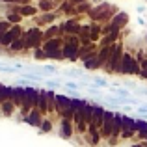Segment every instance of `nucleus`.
I'll return each instance as SVG.
<instances>
[{"label":"nucleus","mask_w":147,"mask_h":147,"mask_svg":"<svg viewBox=\"0 0 147 147\" xmlns=\"http://www.w3.org/2000/svg\"><path fill=\"white\" fill-rule=\"evenodd\" d=\"M119 11H121V9H117L114 4L100 2V4H97V6H93V9L90 11L88 17L91 19V22H97V24L104 26V24H108V22H110Z\"/></svg>","instance_id":"nucleus-1"},{"label":"nucleus","mask_w":147,"mask_h":147,"mask_svg":"<svg viewBox=\"0 0 147 147\" xmlns=\"http://www.w3.org/2000/svg\"><path fill=\"white\" fill-rule=\"evenodd\" d=\"M24 37V52L28 50H36L43 47V28H37V26H30L24 30L22 34Z\"/></svg>","instance_id":"nucleus-2"},{"label":"nucleus","mask_w":147,"mask_h":147,"mask_svg":"<svg viewBox=\"0 0 147 147\" xmlns=\"http://www.w3.org/2000/svg\"><path fill=\"white\" fill-rule=\"evenodd\" d=\"M37 99H39V90L34 86H26L24 88V102H22V108L19 110L22 117H26L32 110L37 108Z\"/></svg>","instance_id":"nucleus-3"},{"label":"nucleus","mask_w":147,"mask_h":147,"mask_svg":"<svg viewBox=\"0 0 147 147\" xmlns=\"http://www.w3.org/2000/svg\"><path fill=\"white\" fill-rule=\"evenodd\" d=\"M140 73H142V67H140V63L136 61L134 54L129 52V50H125V54H123V61H121V73H119V75L140 76Z\"/></svg>","instance_id":"nucleus-4"},{"label":"nucleus","mask_w":147,"mask_h":147,"mask_svg":"<svg viewBox=\"0 0 147 147\" xmlns=\"http://www.w3.org/2000/svg\"><path fill=\"white\" fill-rule=\"evenodd\" d=\"M123 54H125V45H123V41H119L117 47H115V50L112 52V56H110V61H108L106 67H104V71L110 73V75H119V73H121Z\"/></svg>","instance_id":"nucleus-5"},{"label":"nucleus","mask_w":147,"mask_h":147,"mask_svg":"<svg viewBox=\"0 0 147 147\" xmlns=\"http://www.w3.org/2000/svg\"><path fill=\"white\" fill-rule=\"evenodd\" d=\"M61 17V13H60V9L58 11H52V13H39L34 21H36V24L34 26H37V28H43V26H52V24H56V21Z\"/></svg>","instance_id":"nucleus-6"},{"label":"nucleus","mask_w":147,"mask_h":147,"mask_svg":"<svg viewBox=\"0 0 147 147\" xmlns=\"http://www.w3.org/2000/svg\"><path fill=\"white\" fill-rule=\"evenodd\" d=\"M114 115H115V112H112V110H106V114H104L102 127H100V136H102V140H110L112 138V130H114Z\"/></svg>","instance_id":"nucleus-7"},{"label":"nucleus","mask_w":147,"mask_h":147,"mask_svg":"<svg viewBox=\"0 0 147 147\" xmlns=\"http://www.w3.org/2000/svg\"><path fill=\"white\" fill-rule=\"evenodd\" d=\"M104 114H106V108H104V104H95V102H93V117H91L90 127H93V129L100 130V127H102V119H104Z\"/></svg>","instance_id":"nucleus-8"},{"label":"nucleus","mask_w":147,"mask_h":147,"mask_svg":"<svg viewBox=\"0 0 147 147\" xmlns=\"http://www.w3.org/2000/svg\"><path fill=\"white\" fill-rule=\"evenodd\" d=\"M80 0H61L60 4V13L61 15H67V19H73V17H78L76 13V4Z\"/></svg>","instance_id":"nucleus-9"},{"label":"nucleus","mask_w":147,"mask_h":147,"mask_svg":"<svg viewBox=\"0 0 147 147\" xmlns=\"http://www.w3.org/2000/svg\"><path fill=\"white\" fill-rule=\"evenodd\" d=\"M58 134H60V136L63 138V140H69V138H73V134H75V125H73V121L60 117V127H58Z\"/></svg>","instance_id":"nucleus-10"},{"label":"nucleus","mask_w":147,"mask_h":147,"mask_svg":"<svg viewBox=\"0 0 147 147\" xmlns=\"http://www.w3.org/2000/svg\"><path fill=\"white\" fill-rule=\"evenodd\" d=\"M69 108H73V99L63 93H56V114L61 117V114Z\"/></svg>","instance_id":"nucleus-11"},{"label":"nucleus","mask_w":147,"mask_h":147,"mask_svg":"<svg viewBox=\"0 0 147 147\" xmlns=\"http://www.w3.org/2000/svg\"><path fill=\"white\" fill-rule=\"evenodd\" d=\"M60 4L61 0H39V2H36V6L39 13H52V11L60 9Z\"/></svg>","instance_id":"nucleus-12"},{"label":"nucleus","mask_w":147,"mask_h":147,"mask_svg":"<svg viewBox=\"0 0 147 147\" xmlns=\"http://www.w3.org/2000/svg\"><path fill=\"white\" fill-rule=\"evenodd\" d=\"M115 47H117V43H115V45H110V47H102V49H99V54H97L99 69H104V67H106V63L110 61V56H112V52L115 50Z\"/></svg>","instance_id":"nucleus-13"},{"label":"nucleus","mask_w":147,"mask_h":147,"mask_svg":"<svg viewBox=\"0 0 147 147\" xmlns=\"http://www.w3.org/2000/svg\"><path fill=\"white\" fill-rule=\"evenodd\" d=\"M43 119H45V115L36 108V110H32L28 115H26V117H22V121H24L28 127H37V129H39L41 123H43Z\"/></svg>","instance_id":"nucleus-14"},{"label":"nucleus","mask_w":147,"mask_h":147,"mask_svg":"<svg viewBox=\"0 0 147 147\" xmlns=\"http://www.w3.org/2000/svg\"><path fill=\"white\" fill-rule=\"evenodd\" d=\"M80 54V47L78 45H71V43H63V58L69 61H76Z\"/></svg>","instance_id":"nucleus-15"},{"label":"nucleus","mask_w":147,"mask_h":147,"mask_svg":"<svg viewBox=\"0 0 147 147\" xmlns=\"http://www.w3.org/2000/svg\"><path fill=\"white\" fill-rule=\"evenodd\" d=\"M91 22H84L82 24V30H80L78 34V39H80V47H88V45H91Z\"/></svg>","instance_id":"nucleus-16"},{"label":"nucleus","mask_w":147,"mask_h":147,"mask_svg":"<svg viewBox=\"0 0 147 147\" xmlns=\"http://www.w3.org/2000/svg\"><path fill=\"white\" fill-rule=\"evenodd\" d=\"M41 49H43L45 52H54V50H61V49H63V37H56V39L45 41Z\"/></svg>","instance_id":"nucleus-17"},{"label":"nucleus","mask_w":147,"mask_h":147,"mask_svg":"<svg viewBox=\"0 0 147 147\" xmlns=\"http://www.w3.org/2000/svg\"><path fill=\"white\" fill-rule=\"evenodd\" d=\"M13 91H15V86H6V84L0 82V106L4 102H7V100H11Z\"/></svg>","instance_id":"nucleus-18"},{"label":"nucleus","mask_w":147,"mask_h":147,"mask_svg":"<svg viewBox=\"0 0 147 147\" xmlns=\"http://www.w3.org/2000/svg\"><path fill=\"white\" fill-rule=\"evenodd\" d=\"M121 132H123V114L121 112H115L114 115V130H112V136L114 138H121Z\"/></svg>","instance_id":"nucleus-19"},{"label":"nucleus","mask_w":147,"mask_h":147,"mask_svg":"<svg viewBox=\"0 0 147 147\" xmlns=\"http://www.w3.org/2000/svg\"><path fill=\"white\" fill-rule=\"evenodd\" d=\"M56 37H60V24H52V26H47V28L43 30V43L45 41H50V39H56Z\"/></svg>","instance_id":"nucleus-20"},{"label":"nucleus","mask_w":147,"mask_h":147,"mask_svg":"<svg viewBox=\"0 0 147 147\" xmlns=\"http://www.w3.org/2000/svg\"><path fill=\"white\" fill-rule=\"evenodd\" d=\"M11 102L15 104V108H17V110H21V108H22V102H24V88L15 86L13 97H11Z\"/></svg>","instance_id":"nucleus-21"},{"label":"nucleus","mask_w":147,"mask_h":147,"mask_svg":"<svg viewBox=\"0 0 147 147\" xmlns=\"http://www.w3.org/2000/svg\"><path fill=\"white\" fill-rule=\"evenodd\" d=\"M37 110L43 115H49V102H47V90H39V99H37Z\"/></svg>","instance_id":"nucleus-22"},{"label":"nucleus","mask_w":147,"mask_h":147,"mask_svg":"<svg viewBox=\"0 0 147 147\" xmlns=\"http://www.w3.org/2000/svg\"><path fill=\"white\" fill-rule=\"evenodd\" d=\"M21 15H22V19H26V17H32V19H36L37 15H39V9H37V6L36 4H24L22 6V9H21Z\"/></svg>","instance_id":"nucleus-23"},{"label":"nucleus","mask_w":147,"mask_h":147,"mask_svg":"<svg viewBox=\"0 0 147 147\" xmlns=\"http://www.w3.org/2000/svg\"><path fill=\"white\" fill-rule=\"evenodd\" d=\"M97 54H99V52H97ZM97 54H93V56L86 58V60L82 61V65H84V69H86V71H99V60H97Z\"/></svg>","instance_id":"nucleus-24"},{"label":"nucleus","mask_w":147,"mask_h":147,"mask_svg":"<svg viewBox=\"0 0 147 147\" xmlns=\"http://www.w3.org/2000/svg\"><path fill=\"white\" fill-rule=\"evenodd\" d=\"M93 9V4L91 2H86V0H80L78 4H76V13H78V17H82L84 13L90 15V11Z\"/></svg>","instance_id":"nucleus-25"},{"label":"nucleus","mask_w":147,"mask_h":147,"mask_svg":"<svg viewBox=\"0 0 147 147\" xmlns=\"http://www.w3.org/2000/svg\"><path fill=\"white\" fill-rule=\"evenodd\" d=\"M47 102H49V114H56V91L47 90Z\"/></svg>","instance_id":"nucleus-26"},{"label":"nucleus","mask_w":147,"mask_h":147,"mask_svg":"<svg viewBox=\"0 0 147 147\" xmlns=\"http://www.w3.org/2000/svg\"><path fill=\"white\" fill-rule=\"evenodd\" d=\"M7 52H11V54H17V52H24V37H21V39L13 41V43H11V47L7 49Z\"/></svg>","instance_id":"nucleus-27"},{"label":"nucleus","mask_w":147,"mask_h":147,"mask_svg":"<svg viewBox=\"0 0 147 147\" xmlns=\"http://www.w3.org/2000/svg\"><path fill=\"white\" fill-rule=\"evenodd\" d=\"M0 112H2V115L9 117V115H13V112H15V104L11 102V100H7V102H4L2 106H0Z\"/></svg>","instance_id":"nucleus-28"},{"label":"nucleus","mask_w":147,"mask_h":147,"mask_svg":"<svg viewBox=\"0 0 147 147\" xmlns=\"http://www.w3.org/2000/svg\"><path fill=\"white\" fill-rule=\"evenodd\" d=\"M21 78H24V80H28V82H45L43 80V76L39 75V73H22V76Z\"/></svg>","instance_id":"nucleus-29"},{"label":"nucleus","mask_w":147,"mask_h":147,"mask_svg":"<svg viewBox=\"0 0 147 147\" xmlns=\"http://www.w3.org/2000/svg\"><path fill=\"white\" fill-rule=\"evenodd\" d=\"M110 91H112V93H117L121 99H129V90H125V88H119L117 84H110Z\"/></svg>","instance_id":"nucleus-30"},{"label":"nucleus","mask_w":147,"mask_h":147,"mask_svg":"<svg viewBox=\"0 0 147 147\" xmlns=\"http://www.w3.org/2000/svg\"><path fill=\"white\" fill-rule=\"evenodd\" d=\"M6 19L7 22H9L11 26H15V24H21V21H22V15H17V13H6Z\"/></svg>","instance_id":"nucleus-31"},{"label":"nucleus","mask_w":147,"mask_h":147,"mask_svg":"<svg viewBox=\"0 0 147 147\" xmlns=\"http://www.w3.org/2000/svg\"><path fill=\"white\" fill-rule=\"evenodd\" d=\"M47 60H52V61L65 60V58H63V49H61V50H54V52H47Z\"/></svg>","instance_id":"nucleus-32"},{"label":"nucleus","mask_w":147,"mask_h":147,"mask_svg":"<svg viewBox=\"0 0 147 147\" xmlns=\"http://www.w3.org/2000/svg\"><path fill=\"white\" fill-rule=\"evenodd\" d=\"M91 86H93V88H97V90H102V88H110V84H108L104 78L97 76V78H93V80H91Z\"/></svg>","instance_id":"nucleus-33"},{"label":"nucleus","mask_w":147,"mask_h":147,"mask_svg":"<svg viewBox=\"0 0 147 147\" xmlns=\"http://www.w3.org/2000/svg\"><path fill=\"white\" fill-rule=\"evenodd\" d=\"M39 75L43 76H52V75H56V67H52V65H45V67H41V71H39Z\"/></svg>","instance_id":"nucleus-34"},{"label":"nucleus","mask_w":147,"mask_h":147,"mask_svg":"<svg viewBox=\"0 0 147 147\" xmlns=\"http://www.w3.org/2000/svg\"><path fill=\"white\" fill-rule=\"evenodd\" d=\"M65 76H71V78H84V71H80V69H67V71H65Z\"/></svg>","instance_id":"nucleus-35"},{"label":"nucleus","mask_w":147,"mask_h":147,"mask_svg":"<svg viewBox=\"0 0 147 147\" xmlns=\"http://www.w3.org/2000/svg\"><path fill=\"white\" fill-rule=\"evenodd\" d=\"M32 56H34V60H47V52L43 49H36L32 52Z\"/></svg>","instance_id":"nucleus-36"},{"label":"nucleus","mask_w":147,"mask_h":147,"mask_svg":"<svg viewBox=\"0 0 147 147\" xmlns=\"http://www.w3.org/2000/svg\"><path fill=\"white\" fill-rule=\"evenodd\" d=\"M39 130H41V132H45V134L50 132V130H52V123H50L49 119L45 117V119H43V123H41V127H39Z\"/></svg>","instance_id":"nucleus-37"},{"label":"nucleus","mask_w":147,"mask_h":147,"mask_svg":"<svg viewBox=\"0 0 147 147\" xmlns=\"http://www.w3.org/2000/svg\"><path fill=\"white\" fill-rule=\"evenodd\" d=\"M63 43H71V45H78V47H80L78 36H65V37H63Z\"/></svg>","instance_id":"nucleus-38"},{"label":"nucleus","mask_w":147,"mask_h":147,"mask_svg":"<svg viewBox=\"0 0 147 147\" xmlns=\"http://www.w3.org/2000/svg\"><path fill=\"white\" fill-rule=\"evenodd\" d=\"M63 86L67 88L69 91H78V88H80V84L78 82H63Z\"/></svg>","instance_id":"nucleus-39"},{"label":"nucleus","mask_w":147,"mask_h":147,"mask_svg":"<svg viewBox=\"0 0 147 147\" xmlns=\"http://www.w3.org/2000/svg\"><path fill=\"white\" fill-rule=\"evenodd\" d=\"M61 82H63L61 78H54V80H47L45 84H47V88H58V86H60Z\"/></svg>","instance_id":"nucleus-40"},{"label":"nucleus","mask_w":147,"mask_h":147,"mask_svg":"<svg viewBox=\"0 0 147 147\" xmlns=\"http://www.w3.org/2000/svg\"><path fill=\"white\" fill-rule=\"evenodd\" d=\"M86 90H88V93H91V95H100V90L93 88L91 84H88V86H86Z\"/></svg>","instance_id":"nucleus-41"},{"label":"nucleus","mask_w":147,"mask_h":147,"mask_svg":"<svg viewBox=\"0 0 147 147\" xmlns=\"http://www.w3.org/2000/svg\"><path fill=\"white\" fill-rule=\"evenodd\" d=\"M106 142H108V145H110V147H115V145H117V138H114V136H112L110 140H106Z\"/></svg>","instance_id":"nucleus-42"},{"label":"nucleus","mask_w":147,"mask_h":147,"mask_svg":"<svg viewBox=\"0 0 147 147\" xmlns=\"http://www.w3.org/2000/svg\"><path fill=\"white\" fill-rule=\"evenodd\" d=\"M125 86L129 88V90H136V84L134 82H125Z\"/></svg>","instance_id":"nucleus-43"},{"label":"nucleus","mask_w":147,"mask_h":147,"mask_svg":"<svg viewBox=\"0 0 147 147\" xmlns=\"http://www.w3.org/2000/svg\"><path fill=\"white\" fill-rule=\"evenodd\" d=\"M138 93H142V95H147V88H140V90H138Z\"/></svg>","instance_id":"nucleus-44"},{"label":"nucleus","mask_w":147,"mask_h":147,"mask_svg":"<svg viewBox=\"0 0 147 147\" xmlns=\"http://www.w3.org/2000/svg\"><path fill=\"white\" fill-rule=\"evenodd\" d=\"M144 144H145V145H147V140H145V142H144Z\"/></svg>","instance_id":"nucleus-45"}]
</instances>
